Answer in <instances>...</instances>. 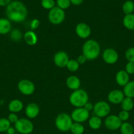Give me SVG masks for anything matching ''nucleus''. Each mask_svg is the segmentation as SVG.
I'll return each mask as SVG.
<instances>
[{"label":"nucleus","mask_w":134,"mask_h":134,"mask_svg":"<svg viewBox=\"0 0 134 134\" xmlns=\"http://www.w3.org/2000/svg\"><path fill=\"white\" fill-rule=\"evenodd\" d=\"M118 116L120 119V120L122 122H127V120H128L129 118H130V113H129L128 111L122 110V111L118 113Z\"/></svg>","instance_id":"nucleus-34"},{"label":"nucleus","mask_w":134,"mask_h":134,"mask_svg":"<svg viewBox=\"0 0 134 134\" xmlns=\"http://www.w3.org/2000/svg\"><path fill=\"white\" fill-rule=\"evenodd\" d=\"M40 111L39 105L35 103H30L25 108V114L30 119H33L38 116Z\"/></svg>","instance_id":"nucleus-15"},{"label":"nucleus","mask_w":134,"mask_h":134,"mask_svg":"<svg viewBox=\"0 0 134 134\" xmlns=\"http://www.w3.org/2000/svg\"><path fill=\"white\" fill-rule=\"evenodd\" d=\"M122 10L126 15L132 14L134 11V3L131 0L125 1L122 5Z\"/></svg>","instance_id":"nucleus-25"},{"label":"nucleus","mask_w":134,"mask_h":134,"mask_svg":"<svg viewBox=\"0 0 134 134\" xmlns=\"http://www.w3.org/2000/svg\"><path fill=\"white\" fill-rule=\"evenodd\" d=\"M123 92L125 97L132 99L134 98V81H130L127 85L123 86Z\"/></svg>","instance_id":"nucleus-23"},{"label":"nucleus","mask_w":134,"mask_h":134,"mask_svg":"<svg viewBox=\"0 0 134 134\" xmlns=\"http://www.w3.org/2000/svg\"><path fill=\"white\" fill-rule=\"evenodd\" d=\"M39 24H40V22H39V20L36 19V18H34V19H33L30 22V29H31V30L34 31V30L38 28V27L39 26Z\"/></svg>","instance_id":"nucleus-37"},{"label":"nucleus","mask_w":134,"mask_h":134,"mask_svg":"<svg viewBox=\"0 0 134 134\" xmlns=\"http://www.w3.org/2000/svg\"><path fill=\"white\" fill-rule=\"evenodd\" d=\"M72 124H73V120L71 118V116L66 113L59 114L55 120L56 128L59 131L63 132H68L70 130Z\"/></svg>","instance_id":"nucleus-4"},{"label":"nucleus","mask_w":134,"mask_h":134,"mask_svg":"<svg viewBox=\"0 0 134 134\" xmlns=\"http://www.w3.org/2000/svg\"><path fill=\"white\" fill-rule=\"evenodd\" d=\"M70 116L74 122L83 123L89 119V112L84 107H78L72 111Z\"/></svg>","instance_id":"nucleus-9"},{"label":"nucleus","mask_w":134,"mask_h":134,"mask_svg":"<svg viewBox=\"0 0 134 134\" xmlns=\"http://www.w3.org/2000/svg\"><path fill=\"white\" fill-rule=\"evenodd\" d=\"M120 104L122 110L128 111V112L131 111L134 107V102L133 99L132 98H127V97H125L124 99H123V101H122Z\"/></svg>","instance_id":"nucleus-24"},{"label":"nucleus","mask_w":134,"mask_h":134,"mask_svg":"<svg viewBox=\"0 0 134 134\" xmlns=\"http://www.w3.org/2000/svg\"><path fill=\"white\" fill-rule=\"evenodd\" d=\"M89 102V96L87 92L83 89H78L72 92L70 95L69 102L76 108L84 107Z\"/></svg>","instance_id":"nucleus-3"},{"label":"nucleus","mask_w":134,"mask_h":134,"mask_svg":"<svg viewBox=\"0 0 134 134\" xmlns=\"http://www.w3.org/2000/svg\"><path fill=\"white\" fill-rule=\"evenodd\" d=\"M11 122L7 118H0V133L7 132L11 128Z\"/></svg>","instance_id":"nucleus-28"},{"label":"nucleus","mask_w":134,"mask_h":134,"mask_svg":"<svg viewBox=\"0 0 134 134\" xmlns=\"http://www.w3.org/2000/svg\"><path fill=\"white\" fill-rule=\"evenodd\" d=\"M41 5L44 9L50 10L55 7L56 1L55 0H42Z\"/></svg>","instance_id":"nucleus-30"},{"label":"nucleus","mask_w":134,"mask_h":134,"mask_svg":"<svg viewBox=\"0 0 134 134\" xmlns=\"http://www.w3.org/2000/svg\"><path fill=\"white\" fill-rule=\"evenodd\" d=\"M77 60V62H78V64L80 65V64H85V62H86L87 60V58L84 56V55L81 54L77 58V60Z\"/></svg>","instance_id":"nucleus-38"},{"label":"nucleus","mask_w":134,"mask_h":134,"mask_svg":"<svg viewBox=\"0 0 134 134\" xmlns=\"http://www.w3.org/2000/svg\"><path fill=\"white\" fill-rule=\"evenodd\" d=\"M85 130L84 126L81 123L73 122L70 128V132L72 134H83Z\"/></svg>","instance_id":"nucleus-27"},{"label":"nucleus","mask_w":134,"mask_h":134,"mask_svg":"<svg viewBox=\"0 0 134 134\" xmlns=\"http://www.w3.org/2000/svg\"><path fill=\"white\" fill-rule=\"evenodd\" d=\"M124 98L125 96L123 91L117 89L110 91L107 96V99L109 103L114 105L120 104Z\"/></svg>","instance_id":"nucleus-14"},{"label":"nucleus","mask_w":134,"mask_h":134,"mask_svg":"<svg viewBox=\"0 0 134 134\" xmlns=\"http://www.w3.org/2000/svg\"><path fill=\"white\" fill-rule=\"evenodd\" d=\"M70 1L71 4L77 6V5H81L83 1H84V0H70Z\"/></svg>","instance_id":"nucleus-41"},{"label":"nucleus","mask_w":134,"mask_h":134,"mask_svg":"<svg viewBox=\"0 0 134 134\" xmlns=\"http://www.w3.org/2000/svg\"><path fill=\"white\" fill-rule=\"evenodd\" d=\"M102 58L106 64L112 65L117 62L119 56L117 51L114 48H106L102 52Z\"/></svg>","instance_id":"nucleus-10"},{"label":"nucleus","mask_w":134,"mask_h":134,"mask_svg":"<svg viewBox=\"0 0 134 134\" xmlns=\"http://www.w3.org/2000/svg\"><path fill=\"white\" fill-rule=\"evenodd\" d=\"M120 132L122 134H133L134 133V128L133 126L130 123L127 122H122L120 128Z\"/></svg>","instance_id":"nucleus-26"},{"label":"nucleus","mask_w":134,"mask_h":134,"mask_svg":"<svg viewBox=\"0 0 134 134\" xmlns=\"http://www.w3.org/2000/svg\"><path fill=\"white\" fill-rule=\"evenodd\" d=\"M125 57L128 62H134V47L127 48L125 52Z\"/></svg>","instance_id":"nucleus-33"},{"label":"nucleus","mask_w":134,"mask_h":134,"mask_svg":"<svg viewBox=\"0 0 134 134\" xmlns=\"http://www.w3.org/2000/svg\"><path fill=\"white\" fill-rule=\"evenodd\" d=\"M7 119L9 120V121L10 122L11 124H15L18 120L19 119L18 115H17V113H11L9 115H8Z\"/></svg>","instance_id":"nucleus-36"},{"label":"nucleus","mask_w":134,"mask_h":134,"mask_svg":"<svg viewBox=\"0 0 134 134\" xmlns=\"http://www.w3.org/2000/svg\"><path fill=\"white\" fill-rule=\"evenodd\" d=\"M80 64L77 62L76 60H69L67 65L66 68H67L69 71L70 72H75L79 69Z\"/></svg>","instance_id":"nucleus-29"},{"label":"nucleus","mask_w":134,"mask_h":134,"mask_svg":"<svg viewBox=\"0 0 134 134\" xmlns=\"http://www.w3.org/2000/svg\"><path fill=\"white\" fill-rule=\"evenodd\" d=\"M93 110L94 115L101 119L110 115L111 108L109 103L104 101H99L94 105Z\"/></svg>","instance_id":"nucleus-7"},{"label":"nucleus","mask_w":134,"mask_h":134,"mask_svg":"<svg viewBox=\"0 0 134 134\" xmlns=\"http://www.w3.org/2000/svg\"><path fill=\"white\" fill-rule=\"evenodd\" d=\"M123 26L126 29L131 31H134V14L125 15L122 20Z\"/></svg>","instance_id":"nucleus-21"},{"label":"nucleus","mask_w":134,"mask_h":134,"mask_svg":"<svg viewBox=\"0 0 134 134\" xmlns=\"http://www.w3.org/2000/svg\"><path fill=\"white\" fill-rule=\"evenodd\" d=\"M115 80L119 86L123 87L130 82V75L125 70H120L116 74Z\"/></svg>","instance_id":"nucleus-16"},{"label":"nucleus","mask_w":134,"mask_h":134,"mask_svg":"<svg viewBox=\"0 0 134 134\" xmlns=\"http://www.w3.org/2000/svg\"><path fill=\"white\" fill-rule=\"evenodd\" d=\"M18 90L24 96L32 95L35 92V85L31 81L28 79H22L18 82Z\"/></svg>","instance_id":"nucleus-8"},{"label":"nucleus","mask_w":134,"mask_h":134,"mask_svg":"<svg viewBox=\"0 0 134 134\" xmlns=\"http://www.w3.org/2000/svg\"><path fill=\"white\" fill-rule=\"evenodd\" d=\"M8 133V134H13L14 133V130L13 129V128H11V127L10 128H9V130H7V132Z\"/></svg>","instance_id":"nucleus-42"},{"label":"nucleus","mask_w":134,"mask_h":134,"mask_svg":"<svg viewBox=\"0 0 134 134\" xmlns=\"http://www.w3.org/2000/svg\"><path fill=\"white\" fill-rule=\"evenodd\" d=\"M56 7L64 10L70 7L71 3L70 0H56Z\"/></svg>","instance_id":"nucleus-32"},{"label":"nucleus","mask_w":134,"mask_h":134,"mask_svg":"<svg viewBox=\"0 0 134 134\" xmlns=\"http://www.w3.org/2000/svg\"><path fill=\"white\" fill-rule=\"evenodd\" d=\"M24 39L25 43L29 46H34L37 44L38 41L36 34L32 30H29L25 33L24 35Z\"/></svg>","instance_id":"nucleus-19"},{"label":"nucleus","mask_w":134,"mask_h":134,"mask_svg":"<svg viewBox=\"0 0 134 134\" xmlns=\"http://www.w3.org/2000/svg\"><path fill=\"white\" fill-rule=\"evenodd\" d=\"M102 120H101V118L98 117L95 115L91 116L89 119V122H88L89 127L92 130H97L99 129L101 126H102Z\"/></svg>","instance_id":"nucleus-22"},{"label":"nucleus","mask_w":134,"mask_h":134,"mask_svg":"<svg viewBox=\"0 0 134 134\" xmlns=\"http://www.w3.org/2000/svg\"><path fill=\"white\" fill-rule=\"evenodd\" d=\"M93 106H94V105H93V103H91V102H88L84 106V108L85 109V110H87V111H89H89L93 109Z\"/></svg>","instance_id":"nucleus-39"},{"label":"nucleus","mask_w":134,"mask_h":134,"mask_svg":"<svg viewBox=\"0 0 134 134\" xmlns=\"http://www.w3.org/2000/svg\"><path fill=\"white\" fill-rule=\"evenodd\" d=\"M34 124L30 120L21 118L14 124V129L20 134H30L34 131Z\"/></svg>","instance_id":"nucleus-5"},{"label":"nucleus","mask_w":134,"mask_h":134,"mask_svg":"<svg viewBox=\"0 0 134 134\" xmlns=\"http://www.w3.org/2000/svg\"><path fill=\"white\" fill-rule=\"evenodd\" d=\"M12 0H0V6L1 7H7Z\"/></svg>","instance_id":"nucleus-40"},{"label":"nucleus","mask_w":134,"mask_h":134,"mask_svg":"<svg viewBox=\"0 0 134 134\" xmlns=\"http://www.w3.org/2000/svg\"><path fill=\"white\" fill-rule=\"evenodd\" d=\"M75 32L78 37L83 39H85L90 36L91 34V27L87 24L84 22H80L78 24L75 28Z\"/></svg>","instance_id":"nucleus-12"},{"label":"nucleus","mask_w":134,"mask_h":134,"mask_svg":"<svg viewBox=\"0 0 134 134\" xmlns=\"http://www.w3.org/2000/svg\"><path fill=\"white\" fill-rule=\"evenodd\" d=\"M69 61V57L67 53L64 51H59L53 57L54 64L59 68H64L66 67Z\"/></svg>","instance_id":"nucleus-13"},{"label":"nucleus","mask_w":134,"mask_h":134,"mask_svg":"<svg viewBox=\"0 0 134 134\" xmlns=\"http://www.w3.org/2000/svg\"><path fill=\"white\" fill-rule=\"evenodd\" d=\"M11 22L8 18H0V35H6L11 31Z\"/></svg>","instance_id":"nucleus-20"},{"label":"nucleus","mask_w":134,"mask_h":134,"mask_svg":"<svg viewBox=\"0 0 134 134\" xmlns=\"http://www.w3.org/2000/svg\"><path fill=\"white\" fill-rule=\"evenodd\" d=\"M101 52V47L98 42L93 39H89L84 43L82 54L87 60H94L99 57Z\"/></svg>","instance_id":"nucleus-2"},{"label":"nucleus","mask_w":134,"mask_h":134,"mask_svg":"<svg viewBox=\"0 0 134 134\" xmlns=\"http://www.w3.org/2000/svg\"><path fill=\"white\" fill-rule=\"evenodd\" d=\"M7 18L11 22L19 23L25 20L28 15L27 8L20 1H12L5 9Z\"/></svg>","instance_id":"nucleus-1"},{"label":"nucleus","mask_w":134,"mask_h":134,"mask_svg":"<svg viewBox=\"0 0 134 134\" xmlns=\"http://www.w3.org/2000/svg\"><path fill=\"white\" fill-rule=\"evenodd\" d=\"M66 84L68 88L74 91V90L80 89V86H81V81L77 76L70 75L67 78Z\"/></svg>","instance_id":"nucleus-17"},{"label":"nucleus","mask_w":134,"mask_h":134,"mask_svg":"<svg viewBox=\"0 0 134 134\" xmlns=\"http://www.w3.org/2000/svg\"><path fill=\"white\" fill-rule=\"evenodd\" d=\"M10 37L14 41L18 42L22 38V34L18 29H14L11 31Z\"/></svg>","instance_id":"nucleus-31"},{"label":"nucleus","mask_w":134,"mask_h":134,"mask_svg":"<svg viewBox=\"0 0 134 134\" xmlns=\"http://www.w3.org/2000/svg\"><path fill=\"white\" fill-rule=\"evenodd\" d=\"M24 105L23 103L20 100L18 99H13L9 102L8 105V109L11 113H19L23 109Z\"/></svg>","instance_id":"nucleus-18"},{"label":"nucleus","mask_w":134,"mask_h":134,"mask_svg":"<svg viewBox=\"0 0 134 134\" xmlns=\"http://www.w3.org/2000/svg\"><path fill=\"white\" fill-rule=\"evenodd\" d=\"M122 124V122L120 120L118 115H109L105 120V126L108 130L111 131H115L120 129Z\"/></svg>","instance_id":"nucleus-11"},{"label":"nucleus","mask_w":134,"mask_h":134,"mask_svg":"<svg viewBox=\"0 0 134 134\" xmlns=\"http://www.w3.org/2000/svg\"><path fill=\"white\" fill-rule=\"evenodd\" d=\"M125 71L129 75L134 74V62H127L125 67Z\"/></svg>","instance_id":"nucleus-35"},{"label":"nucleus","mask_w":134,"mask_h":134,"mask_svg":"<svg viewBox=\"0 0 134 134\" xmlns=\"http://www.w3.org/2000/svg\"><path fill=\"white\" fill-rule=\"evenodd\" d=\"M65 19V12L64 10L55 6L49 10L48 13V20L53 25L60 24Z\"/></svg>","instance_id":"nucleus-6"}]
</instances>
